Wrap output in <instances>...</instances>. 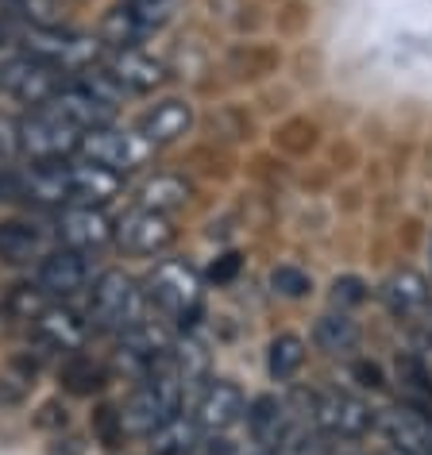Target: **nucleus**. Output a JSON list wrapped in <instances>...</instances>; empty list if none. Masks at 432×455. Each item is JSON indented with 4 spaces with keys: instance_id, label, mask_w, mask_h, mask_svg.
<instances>
[{
    "instance_id": "obj_3",
    "label": "nucleus",
    "mask_w": 432,
    "mask_h": 455,
    "mask_svg": "<svg viewBox=\"0 0 432 455\" xmlns=\"http://www.w3.org/2000/svg\"><path fill=\"white\" fill-rule=\"evenodd\" d=\"M189 394L181 390V386L170 379V374H151V379L135 382V390L120 402V417H124V428H128V436H151L158 425H166L170 417H178L181 409H186Z\"/></svg>"
},
{
    "instance_id": "obj_10",
    "label": "nucleus",
    "mask_w": 432,
    "mask_h": 455,
    "mask_svg": "<svg viewBox=\"0 0 432 455\" xmlns=\"http://www.w3.org/2000/svg\"><path fill=\"white\" fill-rule=\"evenodd\" d=\"M66 82V74H59L54 66L31 59V54H12V59L0 62V93L20 100V105H47L59 93V85Z\"/></svg>"
},
{
    "instance_id": "obj_17",
    "label": "nucleus",
    "mask_w": 432,
    "mask_h": 455,
    "mask_svg": "<svg viewBox=\"0 0 432 455\" xmlns=\"http://www.w3.org/2000/svg\"><path fill=\"white\" fill-rule=\"evenodd\" d=\"M124 189V178L112 170L85 163V158H66V197L70 204H105Z\"/></svg>"
},
{
    "instance_id": "obj_30",
    "label": "nucleus",
    "mask_w": 432,
    "mask_h": 455,
    "mask_svg": "<svg viewBox=\"0 0 432 455\" xmlns=\"http://www.w3.org/2000/svg\"><path fill=\"white\" fill-rule=\"evenodd\" d=\"M36 425L47 428V432H62L66 425H70V409H66V402H47V405L39 409Z\"/></svg>"
},
{
    "instance_id": "obj_26",
    "label": "nucleus",
    "mask_w": 432,
    "mask_h": 455,
    "mask_svg": "<svg viewBox=\"0 0 432 455\" xmlns=\"http://www.w3.org/2000/svg\"><path fill=\"white\" fill-rule=\"evenodd\" d=\"M305 367V339L298 332H278L267 347V374L275 382L298 379V371Z\"/></svg>"
},
{
    "instance_id": "obj_6",
    "label": "nucleus",
    "mask_w": 432,
    "mask_h": 455,
    "mask_svg": "<svg viewBox=\"0 0 432 455\" xmlns=\"http://www.w3.org/2000/svg\"><path fill=\"white\" fill-rule=\"evenodd\" d=\"M16 140L24 163H66V158H77L85 135L39 105L24 120H16Z\"/></svg>"
},
{
    "instance_id": "obj_11",
    "label": "nucleus",
    "mask_w": 432,
    "mask_h": 455,
    "mask_svg": "<svg viewBox=\"0 0 432 455\" xmlns=\"http://www.w3.org/2000/svg\"><path fill=\"white\" fill-rule=\"evenodd\" d=\"M174 240H178L174 216H163V212H151V209H135V204L116 220V235H112V243H116L120 251L140 255V259L163 255Z\"/></svg>"
},
{
    "instance_id": "obj_22",
    "label": "nucleus",
    "mask_w": 432,
    "mask_h": 455,
    "mask_svg": "<svg viewBox=\"0 0 432 455\" xmlns=\"http://www.w3.org/2000/svg\"><path fill=\"white\" fill-rule=\"evenodd\" d=\"M193 197V186L178 174H155L147 178L140 189H135V209H151V212H163V216H178L181 209L189 204Z\"/></svg>"
},
{
    "instance_id": "obj_12",
    "label": "nucleus",
    "mask_w": 432,
    "mask_h": 455,
    "mask_svg": "<svg viewBox=\"0 0 432 455\" xmlns=\"http://www.w3.org/2000/svg\"><path fill=\"white\" fill-rule=\"evenodd\" d=\"M193 420L201 425L204 436H224L247 417V397L232 379H209L193 397Z\"/></svg>"
},
{
    "instance_id": "obj_28",
    "label": "nucleus",
    "mask_w": 432,
    "mask_h": 455,
    "mask_svg": "<svg viewBox=\"0 0 432 455\" xmlns=\"http://www.w3.org/2000/svg\"><path fill=\"white\" fill-rule=\"evenodd\" d=\"M270 290L278 293V298H286V301H301V298H309V290H313V278L305 275L301 267H293V263H282L270 270Z\"/></svg>"
},
{
    "instance_id": "obj_23",
    "label": "nucleus",
    "mask_w": 432,
    "mask_h": 455,
    "mask_svg": "<svg viewBox=\"0 0 432 455\" xmlns=\"http://www.w3.org/2000/svg\"><path fill=\"white\" fill-rule=\"evenodd\" d=\"M155 31L143 24V20H135L124 4H112L105 16H100L97 24V39L105 51H128V47H147V39H151Z\"/></svg>"
},
{
    "instance_id": "obj_14",
    "label": "nucleus",
    "mask_w": 432,
    "mask_h": 455,
    "mask_svg": "<svg viewBox=\"0 0 432 455\" xmlns=\"http://www.w3.org/2000/svg\"><path fill=\"white\" fill-rule=\"evenodd\" d=\"M108 77L116 82L128 97H143V93H155V89L166 85L170 77V66L163 54H155L151 47H128V51H105V62Z\"/></svg>"
},
{
    "instance_id": "obj_16",
    "label": "nucleus",
    "mask_w": 432,
    "mask_h": 455,
    "mask_svg": "<svg viewBox=\"0 0 432 455\" xmlns=\"http://www.w3.org/2000/svg\"><path fill=\"white\" fill-rule=\"evenodd\" d=\"M379 301L386 305V313L397 316V321H425L432 313V290H428V278L413 267H397L382 278L379 286Z\"/></svg>"
},
{
    "instance_id": "obj_24",
    "label": "nucleus",
    "mask_w": 432,
    "mask_h": 455,
    "mask_svg": "<svg viewBox=\"0 0 432 455\" xmlns=\"http://www.w3.org/2000/svg\"><path fill=\"white\" fill-rule=\"evenodd\" d=\"M201 440H204L201 425L193 420V413L181 409L178 417H170L166 425H158L151 436H147V451L151 455H193Z\"/></svg>"
},
{
    "instance_id": "obj_1",
    "label": "nucleus",
    "mask_w": 432,
    "mask_h": 455,
    "mask_svg": "<svg viewBox=\"0 0 432 455\" xmlns=\"http://www.w3.org/2000/svg\"><path fill=\"white\" fill-rule=\"evenodd\" d=\"M143 293L151 301V309L163 321L174 324L178 332H193V324L201 321L204 278L186 259H163V263H155L151 275L143 278Z\"/></svg>"
},
{
    "instance_id": "obj_4",
    "label": "nucleus",
    "mask_w": 432,
    "mask_h": 455,
    "mask_svg": "<svg viewBox=\"0 0 432 455\" xmlns=\"http://www.w3.org/2000/svg\"><path fill=\"white\" fill-rule=\"evenodd\" d=\"M158 155V147L147 140V135L135 128H120V124H108V128H97L89 132L82 147H77V158H85V163H97L112 170V174H132V170L147 166L151 158Z\"/></svg>"
},
{
    "instance_id": "obj_5",
    "label": "nucleus",
    "mask_w": 432,
    "mask_h": 455,
    "mask_svg": "<svg viewBox=\"0 0 432 455\" xmlns=\"http://www.w3.org/2000/svg\"><path fill=\"white\" fill-rule=\"evenodd\" d=\"M309 417L324 432V440L356 443L379 425V413L351 390H313L309 394Z\"/></svg>"
},
{
    "instance_id": "obj_18",
    "label": "nucleus",
    "mask_w": 432,
    "mask_h": 455,
    "mask_svg": "<svg viewBox=\"0 0 432 455\" xmlns=\"http://www.w3.org/2000/svg\"><path fill=\"white\" fill-rule=\"evenodd\" d=\"M293 405L286 402V397H278V394H259V397H252L247 402V436L252 440H259V443H267V448H275V455H278V443H282V436L290 432V425H293Z\"/></svg>"
},
{
    "instance_id": "obj_29",
    "label": "nucleus",
    "mask_w": 432,
    "mask_h": 455,
    "mask_svg": "<svg viewBox=\"0 0 432 455\" xmlns=\"http://www.w3.org/2000/svg\"><path fill=\"white\" fill-rule=\"evenodd\" d=\"M367 298H371V286L359 275H340L332 286H328V301H332V309H340V313H351Z\"/></svg>"
},
{
    "instance_id": "obj_34",
    "label": "nucleus",
    "mask_w": 432,
    "mask_h": 455,
    "mask_svg": "<svg viewBox=\"0 0 432 455\" xmlns=\"http://www.w3.org/2000/svg\"><path fill=\"white\" fill-rule=\"evenodd\" d=\"M428 255H432V240H428Z\"/></svg>"
},
{
    "instance_id": "obj_31",
    "label": "nucleus",
    "mask_w": 432,
    "mask_h": 455,
    "mask_svg": "<svg viewBox=\"0 0 432 455\" xmlns=\"http://www.w3.org/2000/svg\"><path fill=\"white\" fill-rule=\"evenodd\" d=\"M236 270H240V255H220V263H212L209 278H212V282H228Z\"/></svg>"
},
{
    "instance_id": "obj_7",
    "label": "nucleus",
    "mask_w": 432,
    "mask_h": 455,
    "mask_svg": "<svg viewBox=\"0 0 432 455\" xmlns=\"http://www.w3.org/2000/svg\"><path fill=\"white\" fill-rule=\"evenodd\" d=\"M89 336H93L89 316H82L66 301H47L36 313V321L28 324V339L39 355H59V359L77 355V351H85Z\"/></svg>"
},
{
    "instance_id": "obj_21",
    "label": "nucleus",
    "mask_w": 432,
    "mask_h": 455,
    "mask_svg": "<svg viewBox=\"0 0 432 455\" xmlns=\"http://www.w3.org/2000/svg\"><path fill=\"white\" fill-rule=\"evenodd\" d=\"M39 363L43 355L36 351H24V355H12L0 363V405L4 409H20L31 402V394H36V379H39Z\"/></svg>"
},
{
    "instance_id": "obj_13",
    "label": "nucleus",
    "mask_w": 432,
    "mask_h": 455,
    "mask_svg": "<svg viewBox=\"0 0 432 455\" xmlns=\"http://www.w3.org/2000/svg\"><path fill=\"white\" fill-rule=\"evenodd\" d=\"M93 278L97 275L89 255L70 251V247H54L43 263H36V286L47 301H70L93 286Z\"/></svg>"
},
{
    "instance_id": "obj_9",
    "label": "nucleus",
    "mask_w": 432,
    "mask_h": 455,
    "mask_svg": "<svg viewBox=\"0 0 432 455\" xmlns=\"http://www.w3.org/2000/svg\"><path fill=\"white\" fill-rule=\"evenodd\" d=\"M51 235L59 247H70V251L93 255L100 247L112 243L116 235V220L100 209V204H66L51 216Z\"/></svg>"
},
{
    "instance_id": "obj_35",
    "label": "nucleus",
    "mask_w": 432,
    "mask_h": 455,
    "mask_svg": "<svg viewBox=\"0 0 432 455\" xmlns=\"http://www.w3.org/2000/svg\"><path fill=\"white\" fill-rule=\"evenodd\" d=\"M108 455H120V451H108Z\"/></svg>"
},
{
    "instance_id": "obj_32",
    "label": "nucleus",
    "mask_w": 432,
    "mask_h": 455,
    "mask_svg": "<svg viewBox=\"0 0 432 455\" xmlns=\"http://www.w3.org/2000/svg\"><path fill=\"white\" fill-rule=\"evenodd\" d=\"M8 166H16V163H12V158H8L4 151H0V178H4V174H8Z\"/></svg>"
},
{
    "instance_id": "obj_33",
    "label": "nucleus",
    "mask_w": 432,
    "mask_h": 455,
    "mask_svg": "<svg viewBox=\"0 0 432 455\" xmlns=\"http://www.w3.org/2000/svg\"><path fill=\"white\" fill-rule=\"evenodd\" d=\"M382 455H405V451H402V448H394V443H386Z\"/></svg>"
},
{
    "instance_id": "obj_27",
    "label": "nucleus",
    "mask_w": 432,
    "mask_h": 455,
    "mask_svg": "<svg viewBox=\"0 0 432 455\" xmlns=\"http://www.w3.org/2000/svg\"><path fill=\"white\" fill-rule=\"evenodd\" d=\"M89 425H93V440L100 443L105 451H120L124 440H128V428H124V417H120V405H97L93 417H89Z\"/></svg>"
},
{
    "instance_id": "obj_8",
    "label": "nucleus",
    "mask_w": 432,
    "mask_h": 455,
    "mask_svg": "<svg viewBox=\"0 0 432 455\" xmlns=\"http://www.w3.org/2000/svg\"><path fill=\"white\" fill-rule=\"evenodd\" d=\"M178 332H170V328L163 324V316H147L143 324L128 328L124 336H116V347H112V367H116L120 374H128V379L143 382L151 379V374L163 367L166 351L170 344H174Z\"/></svg>"
},
{
    "instance_id": "obj_2",
    "label": "nucleus",
    "mask_w": 432,
    "mask_h": 455,
    "mask_svg": "<svg viewBox=\"0 0 432 455\" xmlns=\"http://www.w3.org/2000/svg\"><path fill=\"white\" fill-rule=\"evenodd\" d=\"M89 328L100 336H124L128 328L143 324L151 316V301L143 293V282L132 278L128 270L112 267V270H100L89 286Z\"/></svg>"
},
{
    "instance_id": "obj_20",
    "label": "nucleus",
    "mask_w": 432,
    "mask_h": 455,
    "mask_svg": "<svg viewBox=\"0 0 432 455\" xmlns=\"http://www.w3.org/2000/svg\"><path fill=\"white\" fill-rule=\"evenodd\" d=\"M59 382H62V390L74 397H97V394H105V386L112 382V367L93 359L89 351H77V355H66L59 363Z\"/></svg>"
},
{
    "instance_id": "obj_15",
    "label": "nucleus",
    "mask_w": 432,
    "mask_h": 455,
    "mask_svg": "<svg viewBox=\"0 0 432 455\" xmlns=\"http://www.w3.org/2000/svg\"><path fill=\"white\" fill-rule=\"evenodd\" d=\"M54 235L51 220L43 224L36 216H12V220H0V263L8 267H36L54 251Z\"/></svg>"
},
{
    "instance_id": "obj_25",
    "label": "nucleus",
    "mask_w": 432,
    "mask_h": 455,
    "mask_svg": "<svg viewBox=\"0 0 432 455\" xmlns=\"http://www.w3.org/2000/svg\"><path fill=\"white\" fill-rule=\"evenodd\" d=\"M313 344L324 351V355H348V351L359 347V324L351 321V313H324L316 316L313 324Z\"/></svg>"
},
{
    "instance_id": "obj_19",
    "label": "nucleus",
    "mask_w": 432,
    "mask_h": 455,
    "mask_svg": "<svg viewBox=\"0 0 432 455\" xmlns=\"http://www.w3.org/2000/svg\"><path fill=\"white\" fill-rule=\"evenodd\" d=\"M135 128H140L155 147L178 143L181 135L193 128V105L186 97H163L158 105H151L140 120H135Z\"/></svg>"
}]
</instances>
